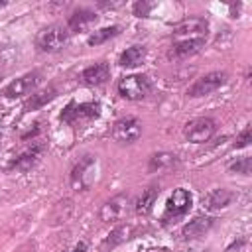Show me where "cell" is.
<instances>
[{"label": "cell", "instance_id": "cell-1", "mask_svg": "<svg viewBox=\"0 0 252 252\" xmlns=\"http://www.w3.org/2000/svg\"><path fill=\"white\" fill-rule=\"evenodd\" d=\"M98 116H100L98 102H69L61 112V120L67 122L69 126H81Z\"/></svg>", "mask_w": 252, "mask_h": 252}, {"label": "cell", "instance_id": "cell-2", "mask_svg": "<svg viewBox=\"0 0 252 252\" xmlns=\"http://www.w3.org/2000/svg\"><path fill=\"white\" fill-rule=\"evenodd\" d=\"M96 167H98V163H96V158L94 156H83L77 163H75V167H73V171H71V185H73V189L75 191H85V189H89L93 183H94V177H96Z\"/></svg>", "mask_w": 252, "mask_h": 252}, {"label": "cell", "instance_id": "cell-3", "mask_svg": "<svg viewBox=\"0 0 252 252\" xmlns=\"http://www.w3.org/2000/svg\"><path fill=\"white\" fill-rule=\"evenodd\" d=\"M67 39H69V30L63 28V26H59V24H53V26L43 28L37 33L35 45L43 53H55V51L63 49V45L67 43Z\"/></svg>", "mask_w": 252, "mask_h": 252}, {"label": "cell", "instance_id": "cell-4", "mask_svg": "<svg viewBox=\"0 0 252 252\" xmlns=\"http://www.w3.org/2000/svg\"><path fill=\"white\" fill-rule=\"evenodd\" d=\"M150 91L152 85L144 75H126L118 81V93L128 100H144L150 94Z\"/></svg>", "mask_w": 252, "mask_h": 252}, {"label": "cell", "instance_id": "cell-5", "mask_svg": "<svg viewBox=\"0 0 252 252\" xmlns=\"http://www.w3.org/2000/svg\"><path fill=\"white\" fill-rule=\"evenodd\" d=\"M215 130H217L215 120L213 118H207V116H201V118L189 120L183 126V136L189 142H193V144H203V142H209L213 138Z\"/></svg>", "mask_w": 252, "mask_h": 252}, {"label": "cell", "instance_id": "cell-6", "mask_svg": "<svg viewBox=\"0 0 252 252\" xmlns=\"http://www.w3.org/2000/svg\"><path fill=\"white\" fill-rule=\"evenodd\" d=\"M191 203H193V199H191V193L187 189H183V187L173 189V193L169 195V199L165 203L163 220L167 222V220H175V219L187 215L191 209Z\"/></svg>", "mask_w": 252, "mask_h": 252}, {"label": "cell", "instance_id": "cell-7", "mask_svg": "<svg viewBox=\"0 0 252 252\" xmlns=\"http://www.w3.org/2000/svg\"><path fill=\"white\" fill-rule=\"evenodd\" d=\"M228 75L224 71H213V73H207L203 77H199L189 89H187V94L197 98V96H207L215 91H219L224 83H226Z\"/></svg>", "mask_w": 252, "mask_h": 252}, {"label": "cell", "instance_id": "cell-8", "mask_svg": "<svg viewBox=\"0 0 252 252\" xmlns=\"http://www.w3.org/2000/svg\"><path fill=\"white\" fill-rule=\"evenodd\" d=\"M130 209V195L128 193H118L114 197H110L98 211V217L102 222H114L120 220L128 215Z\"/></svg>", "mask_w": 252, "mask_h": 252}, {"label": "cell", "instance_id": "cell-9", "mask_svg": "<svg viewBox=\"0 0 252 252\" xmlns=\"http://www.w3.org/2000/svg\"><path fill=\"white\" fill-rule=\"evenodd\" d=\"M39 81H41V73H39V71L24 73L22 77L14 79V81L2 91V94H4L6 98H20V96L32 93V91L39 85Z\"/></svg>", "mask_w": 252, "mask_h": 252}, {"label": "cell", "instance_id": "cell-10", "mask_svg": "<svg viewBox=\"0 0 252 252\" xmlns=\"http://www.w3.org/2000/svg\"><path fill=\"white\" fill-rule=\"evenodd\" d=\"M140 136H142V124L134 116L120 118L112 126V138L120 144H134Z\"/></svg>", "mask_w": 252, "mask_h": 252}, {"label": "cell", "instance_id": "cell-11", "mask_svg": "<svg viewBox=\"0 0 252 252\" xmlns=\"http://www.w3.org/2000/svg\"><path fill=\"white\" fill-rule=\"evenodd\" d=\"M207 32H209V24L205 18H185L173 26V35L181 39L207 37Z\"/></svg>", "mask_w": 252, "mask_h": 252}, {"label": "cell", "instance_id": "cell-12", "mask_svg": "<svg viewBox=\"0 0 252 252\" xmlns=\"http://www.w3.org/2000/svg\"><path fill=\"white\" fill-rule=\"evenodd\" d=\"M205 47V37H195V39H179L171 45V49L167 51L169 59H187L195 53H199Z\"/></svg>", "mask_w": 252, "mask_h": 252}, {"label": "cell", "instance_id": "cell-13", "mask_svg": "<svg viewBox=\"0 0 252 252\" xmlns=\"http://www.w3.org/2000/svg\"><path fill=\"white\" fill-rule=\"evenodd\" d=\"M43 150H45L43 144H33L32 148H28L26 152H22V154L10 163V169H16V171H30L32 167L37 165V161H39Z\"/></svg>", "mask_w": 252, "mask_h": 252}, {"label": "cell", "instance_id": "cell-14", "mask_svg": "<svg viewBox=\"0 0 252 252\" xmlns=\"http://www.w3.org/2000/svg\"><path fill=\"white\" fill-rule=\"evenodd\" d=\"M96 12L91 10V8H77L71 12L69 20H67V30L69 32H83L87 30L91 24L96 22Z\"/></svg>", "mask_w": 252, "mask_h": 252}, {"label": "cell", "instance_id": "cell-15", "mask_svg": "<svg viewBox=\"0 0 252 252\" xmlns=\"http://www.w3.org/2000/svg\"><path fill=\"white\" fill-rule=\"evenodd\" d=\"M81 79H83L85 85H91V87L104 85V83L110 79V67H108V63L98 61V63L87 67V69L81 73Z\"/></svg>", "mask_w": 252, "mask_h": 252}, {"label": "cell", "instance_id": "cell-16", "mask_svg": "<svg viewBox=\"0 0 252 252\" xmlns=\"http://www.w3.org/2000/svg\"><path fill=\"white\" fill-rule=\"evenodd\" d=\"M234 199V193L220 187V189H213L209 191L205 197H203V207L207 211H220V209H226Z\"/></svg>", "mask_w": 252, "mask_h": 252}, {"label": "cell", "instance_id": "cell-17", "mask_svg": "<svg viewBox=\"0 0 252 252\" xmlns=\"http://www.w3.org/2000/svg\"><path fill=\"white\" fill-rule=\"evenodd\" d=\"M213 222H215L213 217H203V215H199V217L191 219V220L181 228V234H183L185 240L199 238V236H203V234L213 226Z\"/></svg>", "mask_w": 252, "mask_h": 252}, {"label": "cell", "instance_id": "cell-18", "mask_svg": "<svg viewBox=\"0 0 252 252\" xmlns=\"http://www.w3.org/2000/svg\"><path fill=\"white\" fill-rule=\"evenodd\" d=\"M144 59H146V47L144 45H132V47L122 51V55L118 57V65L126 67V69H134V67L142 65Z\"/></svg>", "mask_w": 252, "mask_h": 252}, {"label": "cell", "instance_id": "cell-19", "mask_svg": "<svg viewBox=\"0 0 252 252\" xmlns=\"http://www.w3.org/2000/svg\"><path fill=\"white\" fill-rule=\"evenodd\" d=\"M55 96H57V89H55V87H45V89L33 93V94L26 100L24 108H26V110H37V108L45 106L47 102H51Z\"/></svg>", "mask_w": 252, "mask_h": 252}, {"label": "cell", "instance_id": "cell-20", "mask_svg": "<svg viewBox=\"0 0 252 252\" xmlns=\"http://www.w3.org/2000/svg\"><path fill=\"white\" fill-rule=\"evenodd\" d=\"M158 195H159V187H156V185L146 187V189L140 193V197L136 199V207H134L136 213H138V215H148V213L152 211V207H154Z\"/></svg>", "mask_w": 252, "mask_h": 252}, {"label": "cell", "instance_id": "cell-21", "mask_svg": "<svg viewBox=\"0 0 252 252\" xmlns=\"http://www.w3.org/2000/svg\"><path fill=\"white\" fill-rule=\"evenodd\" d=\"M173 165H177V156L171 154V152H158L150 158V171H165V169H171Z\"/></svg>", "mask_w": 252, "mask_h": 252}, {"label": "cell", "instance_id": "cell-22", "mask_svg": "<svg viewBox=\"0 0 252 252\" xmlns=\"http://www.w3.org/2000/svg\"><path fill=\"white\" fill-rule=\"evenodd\" d=\"M130 236H132V226H130V224H120V226H116V228L104 238V248H114V246L126 242Z\"/></svg>", "mask_w": 252, "mask_h": 252}, {"label": "cell", "instance_id": "cell-23", "mask_svg": "<svg viewBox=\"0 0 252 252\" xmlns=\"http://www.w3.org/2000/svg\"><path fill=\"white\" fill-rule=\"evenodd\" d=\"M118 33H120V26L100 28V30H96L94 33H91V35L87 37V43H89V45H100V43H104V41H108V39L116 37Z\"/></svg>", "mask_w": 252, "mask_h": 252}, {"label": "cell", "instance_id": "cell-24", "mask_svg": "<svg viewBox=\"0 0 252 252\" xmlns=\"http://www.w3.org/2000/svg\"><path fill=\"white\" fill-rule=\"evenodd\" d=\"M252 171V158L250 156H242L236 161H232L228 165V173H240V175H250Z\"/></svg>", "mask_w": 252, "mask_h": 252}, {"label": "cell", "instance_id": "cell-25", "mask_svg": "<svg viewBox=\"0 0 252 252\" xmlns=\"http://www.w3.org/2000/svg\"><path fill=\"white\" fill-rule=\"evenodd\" d=\"M152 8H154V4L152 2H146V0H140V2H136L134 4V16H138V18H148L150 16V12H152Z\"/></svg>", "mask_w": 252, "mask_h": 252}, {"label": "cell", "instance_id": "cell-26", "mask_svg": "<svg viewBox=\"0 0 252 252\" xmlns=\"http://www.w3.org/2000/svg\"><path fill=\"white\" fill-rule=\"evenodd\" d=\"M250 140H252V132H250V126H246V128L236 136L234 148H246V146L250 144Z\"/></svg>", "mask_w": 252, "mask_h": 252}, {"label": "cell", "instance_id": "cell-27", "mask_svg": "<svg viewBox=\"0 0 252 252\" xmlns=\"http://www.w3.org/2000/svg\"><path fill=\"white\" fill-rule=\"evenodd\" d=\"M63 252H87V244H85V242H79V244H75L71 250H63Z\"/></svg>", "mask_w": 252, "mask_h": 252}, {"label": "cell", "instance_id": "cell-28", "mask_svg": "<svg viewBox=\"0 0 252 252\" xmlns=\"http://www.w3.org/2000/svg\"><path fill=\"white\" fill-rule=\"evenodd\" d=\"M6 4H8V2H4V0H0V8H4Z\"/></svg>", "mask_w": 252, "mask_h": 252}, {"label": "cell", "instance_id": "cell-29", "mask_svg": "<svg viewBox=\"0 0 252 252\" xmlns=\"http://www.w3.org/2000/svg\"><path fill=\"white\" fill-rule=\"evenodd\" d=\"M191 252H195V250H191Z\"/></svg>", "mask_w": 252, "mask_h": 252}]
</instances>
